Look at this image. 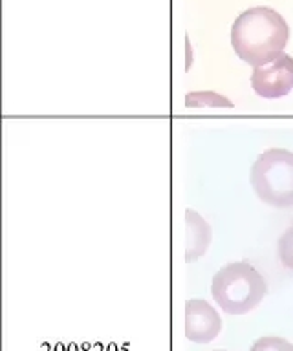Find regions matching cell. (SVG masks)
Listing matches in <instances>:
<instances>
[{"label": "cell", "instance_id": "obj_1", "mask_svg": "<svg viewBox=\"0 0 293 351\" xmlns=\"http://www.w3.org/2000/svg\"><path fill=\"white\" fill-rule=\"evenodd\" d=\"M290 40V27L279 11L257 5L242 11L231 26V46L235 53L253 68L268 64L284 53Z\"/></svg>", "mask_w": 293, "mask_h": 351}, {"label": "cell", "instance_id": "obj_2", "mask_svg": "<svg viewBox=\"0 0 293 351\" xmlns=\"http://www.w3.org/2000/svg\"><path fill=\"white\" fill-rule=\"evenodd\" d=\"M211 295L222 311L246 315L264 300L268 284L249 262H233L213 276Z\"/></svg>", "mask_w": 293, "mask_h": 351}, {"label": "cell", "instance_id": "obj_3", "mask_svg": "<svg viewBox=\"0 0 293 351\" xmlns=\"http://www.w3.org/2000/svg\"><path fill=\"white\" fill-rule=\"evenodd\" d=\"M249 181L260 202L273 208L293 207V152L270 148L259 154L251 167Z\"/></svg>", "mask_w": 293, "mask_h": 351}, {"label": "cell", "instance_id": "obj_4", "mask_svg": "<svg viewBox=\"0 0 293 351\" xmlns=\"http://www.w3.org/2000/svg\"><path fill=\"white\" fill-rule=\"evenodd\" d=\"M251 88L264 99L284 97L293 90V57L277 55L268 64L257 66L251 73Z\"/></svg>", "mask_w": 293, "mask_h": 351}, {"label": "cell", "instance_id": "obj_5", "mask_svg": "<svg viewBox=\"0 0 293 351\" xmlns=\"http://www.w3.org/2000/svg\"><path fill=\"white\" fill-rule=\"evenodd\" d=\"M222 331L220 315L209 302L193 298L185 302V337L196 344H209Z\"/></svg>", "mask_w": 293, "mask_h": 351}, {"label": "cell", "instance_id": "obj_6", "mask_svg": "<svg viewBox=\"0 0 293 351\" xmlns=\"http://www.w3.org/2000/svg\"><path fill=\"white\" fill-rule=\"evenodd\" d=\"M185 227H187V243H185V260L194 262L207 252L213 240L211 225L196 210H185Z\"/></svg>", "mask_w": 293, "mask_h": 351}, {"label": "cell", "instance_id": "obj_7", "mask_svg": "<svg viewBox=\"0 0 293 351\" xmlns=\"http://www.w3.org/2000/svg\"><path fill=\"white\" fill-rule=\"evenodd\" d=\"M185 104H187L189 108L191 106H213V108H233V103L227 97L220 95V93L215 92H194V93H187L185 95Z\"/></svg>", "mask_w": 293, "mask_h": 351}, {"label": "cell", "instance_id": "obj_8", "mask_svg": "<svg viewBox=\"0 0 293 351\" xmlns=\"http://www.w3.org/2000/svg\"><path fill=\"white\" fill-rule=\"evenodd\" d=\"M277 252H279V260H281L282 265L293 271V225L284 230V234L279 238Z\"/></svg>", "mask_w": 293, "mask_h": 351}, {"label": "cell", "instance_id": "obj_9", "mask_svg": "<svg viewBox=\"0 0 293 351\" xmlns=\"http://www.w3.org/2000/svg\"><path fill=\"white\" fill-rule=\"evenodd\" d=\"M249 351H293V344L282 337H260Z\"/></svg>", "mask_w": 293, "mask_h": 351}, {"label": "cell", "instance_id": "obj_10", "mask_svg": "<svg viewBox=\"0 0 293 351\" xmlns=\"http://www.w3.org/2000/svg\"><path fill=\"white\" fill-rule=\"evenodd\" d=\"M218 351H222V350H218Z\"/></svg>", "mask_w": 293, "mask_h": 351}]
</instances>
